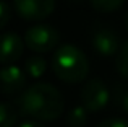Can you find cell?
Listing matches in <instances>:
<instances>
[{"mask_svg": "<svg viewBox=\"0 0 128 127\" xmlns=\"http://www.w3.org/2000/svg\"><path fill=\"white\" fill-rule=\"evenodd\" d=\"M21 109L38 121H55L65 111V99L50 83H34L21 96Z\"/></svg>", "mask_w": 128, "mask_h": 127, "instance_id": "6da1fadb", "label": "cell"}, {"mask_svg": "<svg viewBox=\"0 0 128 127\" xmlns=\"http://www.w3.org/2000/svg\"><path fill=\"white\" fill-rule=\"evenodd\" d=\"M54 73L62 82L66 83H80L89 73V60L86 54L73 44L60 46L55 51L52 59Z\"/></svg>", "mask_w": 128, "mask_h": 127, "instance_id": "7a4b0ae2", "label": "cell"}, {"mask_svg": "<svg viewBox=\"0 0 128 127\" xmlns=\"http://www.w3.org/2000/svg\"><path fill=\"white\" fill-rule=\"evenodd\" d=\"M58 41V31L50 25H34L24 34V42L28 49H31L32 52H39V54L54 51Z\"/></svg>", "mask_w": 128, "mask_h": 127, "instance_id": "3957f363", "label": "cell"}, {"mask_svg": "<svg viewBox=\"0 0 128 127\" xmlns=\"http://www.w3.org/2000/svg\"><path fill=\"white\" fill-rule=\"evenodd\" d=\"M83 106L91 112H99L109 103V90L100 78H92L81 90Z\"/></svg>", "mask_w": 128, "mask_h": 127, "instance_id": "277c9868", "label": "cell"}, {"mask_svg": "<svg viewBox=\"0 0 128 127\" xmlns=\"http://www.w3.org/2000/svg\"><path fill=\"white\" fill-rule=\"evenodd\" d=\"M55 0H15V10L23 20L41 21L55 10Z\"/></svg>", "mask_w": 128, "mask_h": 127, "instance_id": "5b68a950", "label": "cell"}, {"mask_svg": "<svg viewBox=\"0 0 128 127\" xmlns=\"http://www.w3.org/2000/svg\"><path fill=\"white\" fill-rule=\"evenodd\" d=\"M26 42L16 33H3L0 34V64L10 65L16 62L24 52Z\"/></svg>", "mask_w": 128, "mask_h": 127, "instance_id": "8992f818", "label": "cell"}, {"mask_svg": "<svg viewBox=\"0 0 128 127\" xmlns=\"http://www.w3.org/2000/svg\"><path fill=\"white\" fill-rule=\"evenodd\" d=\"M92 46L96 49L97 54L104 55V57H112L120 51V38L117 33L110 28H99L94 31L92 34Z\"/></svg>", "mask_w": 128, "mask_h": 127, "instance_id": "52a82bcc", "label": "cell"}, {"mask_svg": "<svg viewBox=\"0 0 128 127\" xmlns=\"http://www.w3.org/2000/svg\"><path fill=\"white\" fill-rule=\"evenodd\" d=\"M26 85V75L20 67L6 65L0 69V91L5 95H16Z\"/></svg>", "mask_w": 128, "mask_h": 127, "instance_id": "ba28073f", "label": "cell"}, {"mask_svg": "<svg viewBox=\"0 0 128 127\" xmlns=\"http://www.w3.org/2000/svg\"><path fill=\"white\" fill-rule=\"evenodd\" d=\"M46 69H47V62L41 55H32V57H28V60H26V72L32 78L42 77L46 73Z\"/></svg>", "mask_w": 128, "mask_h": 127, "instance_id": "9c48e42d", "label": "cell"}, {"mask_svg": "<svg viewBox=\"0 0 128 127\" xmlns=\"http://www.w3.org/2000/svg\"><path fill=\"white\" fill-rule=\"evenodd\" d=\"M66 122L70 127H84L88 124V109L84 106H75L68 112Z\"/></svg>", "mask_w": 128, "mask_h": 127, "instance_id": "30bf717a", "label": "cell"}, {"mask_svg": "<svg viewBox=\"0 0 128 127\" xmlns=\"http://www.w3.org/2000/svg\"><path fill=\"white\" fill-rule=\"evenodd\" d=\"M18 114L16 109L8 103H2L0 104V127H15Z\"/></svg>", "mask_w": 128, "mask_h": 127, "instance_id": "8fae6325", "label": "cell"}, {"mask_svg": "<svg viewBox=\"0 0 128 127\" xmlns=\"http://www.w3.org/2000/svg\"><path fill=\"white\" fill-rule=\"evenodd\" d=\"M125 0H91V5L94 10L100 13H112L115 10H118L123 5Z\"/></svg>", "mask_w": 128, "mask_h": 127, "instance_id": "7c38bea8", "label": "cell"}, {"mask_svg": "<svg viewBox=\"0 0 128 127\" xmlns=\"http://www.w3.org/2000/svg\"><path fill=\"white\" fill-rule=\"evenodd\" d=\"M117 69L120 75L128 80V41L120 47L118 51V59H117Z\"/></svg>", "mask_w": 128, "mask_h": 127, "instance_id": "4fadbf2b", "label": "cell"}, {"mask_svg": "<svg viewBox=\"0 0 128 127\" xmlns=\"http://www.w3.org/2000/svg\"><path fill=\"white\" fill-rule=\"evenodd\" d=\"M10 18H12V8H10V5L6 2H3V0H0V29L8 25Z\"/></svg>", "mask_w": 128, "mask_h": 127, "instance_id": "5bb4252c", "label": "cell"}, {"mask_svg": "<svg viewBox=\"0 0 128 127\" xmlns=\"http://www.w3.org/2000/svg\"><path fill=\"white\" fill-rule=\"evenodd\" d=\"M97 127H128V121L125 119H107V121H102Z\"/></svg>", "mask_w": 128, "mask_h": 127, "instance_id": "9a60e30c", "label": "cell"}, {"mask_svg": "<svg viewBox=\"0 0 128 127\" xmlns=\"http://www.w3.org/2000/svg\"><path fill=\"white\" fill-rule=\"evenodd\" d=\"M18 127H46V125L41 124V122H36V121H28V122H24V124L18 125Z\"/></svg>", "mask_w": 128, "mask_h": 127, "instance_id": "2e32d148", "label": "cell"}, {"mask_svg": "<svg viewBox=\"0 0 128 127\" xmlns=\"http://www.w3.org/2000/svg\"><path fill=\"white\" fill-rule=\"evenodd\" d=\"M122 108H123V111L128 114V93L125 96H123V101H122Z\"/></svg>", "mask_w": 128, "mask_h": 127, "instance_id": "e0dca14e", "label": "cell"}, {"mask_svg": "<svg viewBox=\"0 0 128 127\" xmlns=\"http://www.w3.org/2000/svg\"><path fill=\"white\" fill-rule=\"evenodd\" d=\"M125 25H126V31H128V13H126V20H125Z\"/></svg>", "mask_w": 128, "mask_h": 127, "instance_id": "ac0fdd59", "label": "cell"}]
</instances>
